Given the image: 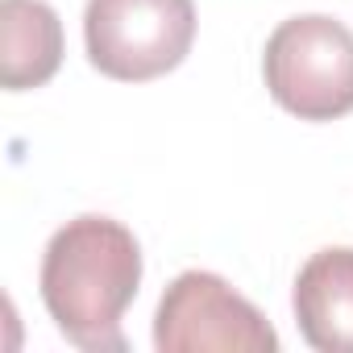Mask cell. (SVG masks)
Here are the masks:
<instances>
[{
	"label": "cell",
	"instance_id": "6da1fadb",
	"mask_svg": "<svg viewBox=\"0 0 353 353\" xmlns=\"http://www.w3.org/2000/svg\"><path fill=\"white\" fill-rule=\"evenodd\" d=\"M42 303L83 353H125L121 316L141 287V245L112 216L67 221L42 254Z\"/></svg>",
	"mask_w": 353,
	"mask_h": 353
},
{
	"label": "cell",
	"instance_id": "7a4b0ae2",
	"mask_svg": "<svg viewBox=\"0 0 353 353\" xmlns=\"http://www.w3.org/2000/svg\"><path fill=\"white\" fill-rule=\"evenodd\" d=\"M266 92L299 121L353 112V30L324 13L287 17L262 54Z\"/></svg>",
	"mask_w": 353,
	"mask_h": 353
},
{
	"label": "cell",
	"instance_id": "3957f363",
	"mask_svg": "<svg viewBox=\"0 0 353 353\" xmlns=\"http://www.w3.org/2000/svg\"><path fill=\"white\" fill-rule=\"evenodd\" d=\"M196 42L192 0H88L83 46L100 75L145 83L174 71Z\"/></svg>",
	"mask_w": 353,
	"mask_h": 353
},
{
	"label": "cell",
	"instance_id": "277c9868",
	"mask_svg": "<svg viewBox=\"0 0 353 353\" xmlns=\"http://www.w3.org/2000/svg\"><path fill=\"white\" fill-rule=\"evenodd\" d=\"M158 353H274L279 332L212 270H183L154 312Z\"/></svg>",
	"mask_w": 353,
	"mask_h": 353
},
{
	"label": "cell",
	"instance_id": "5b68a950",
	"mask_svg": "<svg viewBox=\"0 0 353 353\" xmlns=\"http://www.w3.org/2000/svg\"><path fill=\"white\" fill-rule=\"evenodd\" d=\"M295 324L320 353H353V250H316L295 274Z\"/></svg>",
	"mask_w": 353,
	"mask_h": 353
},
{
	"label": "cell",
	"instance_id": "8992f818",
	"mask_svg": "<svg viewBox=\"0 0 353 353\" xmlns=\"http://www.w3.org/2000/svg\"><path fill=\"white\" fill-rule=\"evenodd\" d=\"M63 67V21L46 0H5L0 5V83L30 92L54 79Z\"/></svg>",
	"mask_w": 353,
	"mask_h": 353
}]
</instances>
